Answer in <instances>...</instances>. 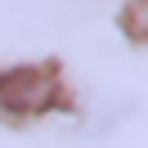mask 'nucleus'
<instances>
[{"instance_id": "obj_1", "label": "nucleus", "mask_w": 148, "mask_h": 148, "mask_svg": "<svg viewBox=\"0 0 148 148\" xmlns=\"http://www.w3.org/2000/svg\"><path fill=\"white\" fill-rule=\"evenodd\" d=\"M58 76L49 67H14V72H0V112H14V117H32V112H45L58 103Z\"/></svg>"}]
</instances>
